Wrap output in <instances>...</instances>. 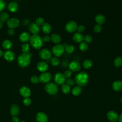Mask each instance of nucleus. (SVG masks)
<instances>
[{
	"label": "nucleus",
	"mask_w": 122,
	"mask_h": 122,
	"mask_svg": "<svg viewBox=\"0 0 122 122\" xmlns=\"http://www.w3.org/2000/svg\"><path fill=\"white\" fill-rule=\"evenodd\" d=\"M31 53H22L18 58L17 61L18 65L22 68H25L30 65Z\"/></svg>",
	"instance_id": "nucleus-1"
},
{
	"label": "nucleus",
	"mask_w": 122,
	"mask_h": 122,
	"mask_svg": "<svg viewBox=\"0 0 122 122\" xmlns=\"http://www.w3.org/2000/svg\"><path fill=\"white\" fill-rule=\"evenodd\" d=\"M75 81L77 84L79 86H84L88 82L89 76L86 73L84 72H80L76 75Z\"/></svg>",
	"instance_id": "nucleus-2"
},
{
	"label": "nucleus",
	"mask_w": 122,
	"mask_h": 122,
	"mask_svg": "<svg viewBox=\"0 0 122 122\" xmlns=\"http://www.w3.org/2000/svg\"><path fill=\"white\" fill-rule=\"evenodd\" d=\"M30 42L32 47L36 49H39L42 46L43 41L39 35L35 34L30 36Z\"/></svg>",
	"instance_id": "nucleus-3"
},
{
	"label": "nucleus",
	"mask_w": 122,
	"mask_h": 122,
	"mask_svg": "<svg viewBox=\"0 0 122 122\" xmlns=\"http://www.w3.org/2000/svg\"><path fill=\"white\" fill-rule=\"evenodd\" d=\"M45 90L51 95L56 94L58 91V86L55 83H48L45 86Z\"/></svg>",
	"instance_id": "nucleus-4"
},
{
	"label": "nucleus",
	"mask_w": 122,
	"mask_h": 122,
	"mask_svg": "<svg viewBox=\"0 0 122 122\" xmlns=\"http://www.w3.org/2000/svg\"><path fill=\"white\" fill-rule=\"evenodd\" d=\"M52 53L56 57L61 56L64 52V47L63 45L57 44L55 45L52 48Z\"/></svg>",
	"instance_id": "nucleus-5"
},
{
	"label": "nucleus",
	"mask_w": 122,
	"mask_h": 122,
	"mask_svg": "<svg viewBox=\"0 0 122 122\" xmlns=\"http://www.w3.org/2000/svg\"><path fill=\"white\" fill-rule=\"evenodd\" d=\"M54 81L56 84L58 85H62L66 81V78L64 74L61 72H58L55 74L54 78Z\"/></svg>",
	"instance_id": "nucleus-6"
},
{
	"label": "nucleus",
	"mask_w": 122,
	"mask_h": 122,
	"mask_svg": "<svg viewBox=\"0 0 122 122\" xmlns=\"http://www.w3.org/2000/svg\"><path fill=\"white\" fill-rule=\"evenodd\" d=\"M39 56L42 59L47 60L51 58V53L48 49H43L40 51Z\"/></svg>",
	"instance_id": "nucleus-7"
},
{
	"label": "nucleus",
	"mask_w": 122,
	"mask_h": 122,
	"mask_svg": "<svg viewBox=\"0 0 122 122\" xmlns=\"http://www.w3.org/2000/svg\"><path fill=\"white\" fill-rule=\"evenodd\" d=\"M77 24L75 22L71 21L66 24L65 30L68 32H73L77 30Z\"/></svg>",
	"instance_id": "nucleus-8"
},
{
	"label": "nucleus",
	"mask_w": 122,
	"mask_h": 122,
	"mask_svg": "<svg viewBox=\"0 0 122 122\" xmlns=\"http://www.w3.org/2000/svg\"><path fill=\"white\" fill-rule=\"evenodd\" d=\"M4 58L8 62L12 61L15 58V55L14 53L10 50H7L5 51L3 54Z\"/></svg>",
	"instance_id": "nucleus-9"
},
{
	"label": "nucleus",
	"mask_w": 122,
	"mask_h": 122,
	"mask_svg": "<svg viewBox=\"0 0 122 122\" xmlns=\"http://www.w3.org/2000/svg\"><path fill=\"white\" fill-rule=\"evenodd\" d=\"M69 68L72 71L76 72L79 71L81 69V65L80 63L76 61H73L71 62L69 65Z\"/></svg>",
	"instance_id": "nucleus-10"
},
{
	"label": "nucleus",
	"mask_w": 122,
	"mask_h": 122,
	"mask_svg": "<svg viewBox=\"0 0 122 122\" xmlns=\"http://www.w3.org/2000/svg\"><path fill=\"white\" fill-rule=\"evenodd\" d=\"M39 81L42 83H47L49 82L51 78V75L49 72H43L41 74Z\"/></svg>",
	"instance_id": "nucleus-11"
},
{
	"label": "nucleus",
	"mask_w": 122,
	"mask_h": 122,
	"mask_svg": "<svg viewBox=\"0 0 122 122\" xmlns=\"http://www.w3.org/2000/svg\"><path fill=\"white\" fill-rule=\"evenodd\" d=\"M20 21L16 18H12L8 20L7 25L10 28L14 29L17 28L19 25Z\"/></svg>",
	"instance_id": "nucleus-12"
},
{
	"label": "nucleus",
	"mask_w": 122,
	"mask_h": 122,
	"mask_svg": "<svg viewBox=\"0 0 122 122\" xmlns=\"http://www.w3.org/2000/svg\"><path fill=\"white\" fill-rule=\"evenodd\" d=\"M107 117L108 120L111 122H116L118 120V115L117 113L113 111L108 112L107 113Z\"/></svg>",
	"instance_id": "nucleus-13"
},
{
	"label": "nucleus",
	"mask_w": 122,
	"mask_h": 122,
	"mask_svg": "<svg viewBox=\"0 0 122 122\" xmlns=\"http://www.w3.org/2000/svg\"><path fill=\"white\" fill-rule=\"evenodd\" d=\"M29 30L33 35L37 34L40 31V28L36 23H32L29 26Z\"/></svg>",
	"instance_id": "nucleus-14"
},
{
	"label": "nucleus",
	"mask_w": 122,
	"mask_h": 122,
	"mask_svg": "<svg viewBox=\"0 0 122 122\" xmlns=\"http://www.w3.org/2000/svg\"><path fill=\"white\" fill-rule=\"evenodd\" d=\"M20 93L23 97L27 98L30 95L31 92L29 88L26 86H23L20 89Z\"/></svg>",
	"instance_id": "nucleus-15"
},
{
	"label": "nucleus",
	"mask_w": 122,
	"mask_h": 122,
	"mask_svg": "<svg viewBox=\"0 0 122 122\" xmlns=\"http://www.w3.org/2000/svg\"><path fill=\"white\" fill-rule=\"evenodd\" d=\"M37 122H47L48 117L46 114L43 112H39L36 115Z\"/></svg>",
	"instance_id": "nucleus-16"
},
{
	"label": "nucleus",
	"mask_w": 122,
	"mask_h": 122,
	"mask_svg": "<svg viewBox=\"0 0 122 122\" xmlns=\"http://www.w3.org/2000/svg\"><path fill=\"white\" fill-rule=\"evenodd\" d=\"M37 68L40 71L45 72L48 70V65L45 62L41 61L37 64Z\"/></svg>",
	"instance_id": "nucleus-17"
},
{
	"label": "nucleus",
	"mask_w": 122,
	"mask_h": 122,
	"mask_svg": "<svg viewBox=\"0 0 122 122\" xmlns=\"http://www.w3.org/2000/svg\"><path fill=\"white\" fill-rule=\"evenodd\" d=\"M112 88L115 91H120L122 90V81H118L113 82L112 84Z\"/></svg>",
	"instance_id": "nucleus-18"
},
{
	"label": "nucleus",
	"mask_w": 122,
	"mask_h": 122,
	"mask_svg": "<svg viewBox=\"0 0 122 122\" xmlns=\"http://www.w3.org/2000/svg\"><path fill=\"white\" fill-rule=\"evenodd\" d=\"M30 36L29 33L26 32H24L20 35L19 39L21 41L25 42L29 41L30 39Z\"/></svg>",
	"instance_id": "nucleus-19"
},
{
	"label": "nucleus",
	"mask_w": 122,
	"mask_h": 122,
	"mask_svg": "<svg viewBox=\"0 0 122 122\" xmlns=\"http://www.w3.org/2000/svg\"><path fill=\"white\" fill-rule=\"evenodd\" d=\"M83 36L80 32H76L73 36V40L76 42H81L83 41Z\"/></svg>",
	"instance_id": "nucleus-20"
},
{
	"label": "nucleus",
	"mask_w": 122,
	"mask_h": 122,
	"mask_svg": "<svg viewBox=\"0 0 122 122\" xmlns=\"http://www.w3.org/2000/svg\"><path fill=\"white\" fill-rule=\"evenodd\" d=\"M95 20L96 23L98 24L101 25L105 22V18L104 15L100 14H98L97 16H96V17L95 18Z\"/></svg>",
	"instance_id": "nucleus-21"
},
{
	"label": "nucleus",
	"mask_w": 122,
	"mask_h": 122,
	"mask_svg": "<svg viewBox=\"0 0 122 122\" xmlns=\"http://www.w3.org/2000/svg\"><path fill=\"white\" fill-rule=\"evenodd\" d=\"M19 111H20V109L18 105L14 104L11 106L10 110V112L11 115L14 116L17 115L19 113Z\"/></svg>",
	"instance_id": "nucleus-22"
},
{
	"label": "nucleus",
	"mask_w": 122,
	"mask_h": 122,
	"mask_svg": "<svg viewBox=\"0 0 122 122\" xmlns=\"http://www.w3.org/2000/svg\"><path fill=\"white\" fill-rule=\"evenodd\" d=\"M50 38L51 41L54 43H59L61 41V37L59 35L57 34H52L51 35Z\"/></svg>",
	"instance_id": "nucleus-23"
},
{
	"label": "nucleus",
	"mask_w": 122,
	"mask_h": 122,
	"mask_svg": "<svg viewBox=\"0 0 122 122\" xmlns=\"http://www.w3.org/2000/svg\"><path fill=\"white\" fill-rule=\"evenodd\" d=\"M8 9L10 12H12L17 11L18 10V4L14 2H10L8 5Z\"/></svg>",
	"instance_id": "nucleus-24"
},
{
	"label": "nucleus",
	"mask_w": 122,
	"mask_h": 122,
	"mask_svg": "<svg viewBox=\"0 0 122 122\" xmlns=\"http://www.w3.org/2000/svg\"><path fill=\"white\" fill-rule=\"evenodd\" d=\"M42 30L44 33L49 34L51 32V26L48 23H44L42 25Z\"/></svg>",
	"instance_id": "nucleus-25"
},
{
	"label": "nucleus",
	"mask_w": 122,
	"mask_h": 122,
	"mask_svg": "<svg viewBox=\"0 0 122 122\" xmlns=\"http://www.w3.org/2000/svg\"><path fill=\"white\" fill-rule=\"evenodd\" d=\"M2 46L3 48L5 50H9L10 49L12 46V42L9 40H5L2 43Z\"/></svg>",
	"instance_id": "nucleus-26"
},
{
	"label": "nucleus",
	"mask_w": 122,
	"mask_h": 122,
	"mask_svg": "<svg viewBox=\"0 0 122 122\" xmlns=\"http://www.w3.org/2000/svg\"><path fill=\"white\" fill-rule=\"evenodd\" d=\"M9 15L6 12H2L0 14V21L5 22L9 20Z\"/></svg>",
	"instance_id": "nucleus-27"
},
{
	"label": "nucleus",
	"mask_w": 122,
	"mask_h": 122,
	"mask_svg": "<svg viewBox=\"0 0 122 122\" xmlns=\"http://www.w3.org/2000/svg\"><path fill=\"white\" fill-rule=\"evenodd\" d=\"M62 92L65 94H68L70 92L71 87L70 86L67 84H63L61 86Z\"/></svg>",
	"instance_id": "nucleus-28"
},
{
	"label": "nucleus",
	"mask_w": 122,
	"mask_h": 122,
	"mask_svg": "<svg viewBox=\"0 0 122 122\" xmlns=\"http://www.w3.org/2000/svg\"><path fill=\"white\" fill-rule=\"evenodd\" d=\"M92 61L90 60H86L83 62V66L86 69H89L92 66Z\"/></svg>",
	"instance_id": "nucleus-29"
},
{
	"label": "nucleus",
	"mask_w": 122,
	"mask_h": 122,
	"mask_svg": "<svg viewBox=\"0 0 122 122\" xmlns=\"http://www.w3.org/2000/svg\"><path fill=\"white\" fill-rule=\"evenodd\" d=\"M88 48V45L85 41H82L80 42L79 44V49L82 51H86Z\"/></svg>",
	"instance_id": "nucleus-30"
},
{
	"label": "nucleus",
	"mask_w": 122,
	"mask_h": 122,
	"mask_svg": "<svg viewBox=\"0 0 122 122\" xmlns=\"http://www.w3.org/2000/svg\"><path fill=\"white\" fill-rule=\"evenodd\" d=\"M21 50L24 53H29L30 50V47L28 44L24 43L21 46Z\"/></svg>",
	"instance_id": "nucleus-31"
},
{
	"label": "nucleus",
	"mask_w": 122,
	"mask_h": 122,
	"mask_svg": "<svg viewBox=\"0 0 122 122\" xmlns=\"http://www.w3.org/2000/svg\"><path fill=\"white\" fill-rule=\"evenodd\" d=\"M114 64L116 67L122 66V58L121 57H117L114 61Z\"/></svg>",
	"instance_id": "nucleus-32"
},
{
	"label": "nucleus",
	"mask_w": 122,
	"mask_h": 122,
	"mask_svg": "<svg viewBox=\"0 0 122 122\" xmlns=\"http://www.w3.org/2000/svg\"><path fill=\"white\" fill-rule=\"evenodd\" d=\"M81 88L80 86L75 87L72 90V93L74 95L78 96L81 94Z\"/></svg>",
	"instance_id": "nucleus-33"
},
{
	"label": "nucleus",
	"mask_w": 122,
	"mask_h": 122,
	"mask_svg": "<svg viewBox=\"0 0 122 122\" xmlns=\"http://www.w3.org/2000/svg\"><path fill=\"white\" fill-rule=\"evenodd\" d=\"M65 51L68 53H72L74 50L75 48L74 47L71 45H67L65 48H64Z\"/></svg>",
	"instance_id": "nucleus-34"
},
{
	"label": "nucleus",
	"mask_w": 122,
	"mask_h": 122,
	"mask_svg": "<svg viewBox=\"0 0 122 122\" xmlns=\"http://www.w3.org/2000/svg\"><path fill=\"white\" fill-rule=\"evenodd\" d=\"M51 65L53 66H56L58 65L60 63V61L59 60L56 58V57H54L52 58L51 59Z\"/></svg>",
	"instance_id": "nucleus-35"
},
{
	"label": "nucleus",
	"mask_w": 122,
	"mask_h": 122,
	"mask_svg": "<svg viewBox=\"0 0 122 122\" xmlns=\"http://www.w3.org/2000/svg\"><path fill=\"white\" fill-rule=\"evenodd\" d=\"M83 40L86 43H90L92 41V38L90 35H86L83 37Z\"/></svg>",
	"instance_id": "nucleus-36"
},
{
	"label": "nucleus",
	"mask_w": 122,
	"mask_h": 122,
	"mask_svg": "<svg viewBox=\"0 0 122 122\" xmlns=\"http://www.w3.org/2000/svg\"><path fill=\"white\" fill-rule=\"evenodd\" d=\"M36 23L39 26L42 25L44 23V20L42 18L39 17L36 19Z\"/></svg>",
	"instance_id": "nucleus-37"
},
{
	"label": "nucleus",
	"mask_w": 122,
	"mask_h": 122,
	"mask_svg": "<svg viewBox=\"0 0 122 122\" xmlns=\"http://www.w3.org/2000/svg\"><path fill=\"white\" fill-rule=\"evenodd\" d=\"M6 3L4 0H0V12H2L5 8Z\"/></svg>",
	"instance_id": "nucleus-38"
},
{
	"label": "nucleus",
	"mask_w": 122,
	"mask_h": 122,
	"mask_svg": "<svg viewBox=\"0 0 122 122\" xmlns=\"http://www.w3.org/2000/svg\"><path fill=\"white\" fill-rule=\"evenodd\" d=\"M30 81L33 83H37L40 81L39 78L35 75L32 76L30 79Z\"/></svg>",
	"instance_id": "nucleus-39"
},
{
	"label": "nucleus",
	"mask_w": 122,
	"mask_h": 122,
	"mask_svg": "<svg viewBox=\"0 0 122 122\" xmlns=\"http://www.w3.org/2000/svg\"><path fill=\"white\" fill-rule=\"evenodd\" d=\"M102 27L101 26V25H99V24H97L95 26H94V31L95 32H100L102 30Z\"/></svg>",
	"instance_id": "nucleus-40"
},
{
	"label": "nucleus",
	"mask_w": 122,
	"mask_h": 122,
	"mask_svg": "<svg viewBox=\"0 0 122 122\" xmlns=\"http://www.w3.org/2000/svg\"><path fill=\"white\" fill-rule=\"evenodd\" d=\"M23 103H24V104L25 105H26V106H29V105H30V103H31V100H30V99L29 98H28V97L25 98L24 99V100H23Z\"/></svg>",
	"instance_id": "nucleus-41"
},
{
	"label": "nucleus",
	"mask_w": 122,
	"mask_h": 122,
	"mask_svg": "<svg viewBox=\"0 0 122 122\" xmlns=\"http://www.w3.org/2000/svg\"><path fill=\"white\" fill-rule=\"evenodd\" d=\"M84 30H85V27L82 25H81L78 26L77 29V30L78 31V32H80V33L84 31Z\"/></svg>",
	"instance_id": "nucleus-42"
},
{
	"label": "nucleus",
	"mask_w": 122,
	"mask_h": 122,
	"mask_svg": "<svg viewBox=\"0 0 122 122\" xmlns=\"http://www.w3.org/2000/svg\"><path fill=\"white\" fill-rule=\"evenodd\" d=\"M64 75L65 77V78H70L71 75V71L69 70H66L65 71Z\"/></svg>",
	"instance_id": "nucleus-43"
},
{
	"label": "nucleus",
	"mask_w": 122,
	"mask_h": 122,
	"mask_svg": "<svg viewBox=\"0 0 122 122\" xmlns=\"http://www.w3.org/2000/svg\"><path fill=\"white\" fill-rule=\"evenodd\" d=\"M66 84L69 85V86H72L74 84V81L72 79H68L66 81Z\"/></svg>",
	"instance_id": "nucleus-44"
},
{
	"label": "nucleus",
	"mask_w": 122,
	"mask_h": 122,
	"mask_svg": "<svg viewBox=\"0 0 122 122\" xmlns=\"http://www.w3.org/2000/svg\"><path fill=\"white\" fill-rule=\"evenodd\" d=\"M42 41H43L45 42H49L50 40H51V38L50 37L48 36V35H46V36H44L42 38Z\"/></svg>",
	"instance_id": "nucleus-45"
},
{
	"label": "nucleus",
	"mask_w": 122,
	"mask_h": 122,
	"mask_svg": "<svg viewBox=\"0 0 122 122\" xmlns=\"http://www.w3.org/2000/svg\"><path fill=\"white\" fill-rule=\"evenodd\" d=\"M8 33L9 35L12 36L14 34V30H13V29L10 28L8 30Z\"/></svg>",
	"instance_id": "nucleus-46"
},
{
	"label": "nucleus",
	"mask_w": 122,
	"mask_h": 122,
	"mask_svg": "<svg viewBox=\"0 0 122 122\" xmlns=\"http://www.w3.org/2000/svg\"><path fill=\"white\" fill-rule=\"evenodd\" d=\"M19 118L16 116H15L12 118V122H19Z\"/></svg>",
	"instance_id": "nucleus-47"
},
{
	"label": "nucleus",
	"mask_w": 122,
	"mask_h": 122,
	"mask_svg": "<svg viewBox=\"0 0 122 122\" xmlns=\"http://www.w3.org/2000/svg\"><path fill=\"white\" fill-rule=\"evenodd\" d=\"M119 122H122V113L120 114L119 117H118Z\"/></svg>",
	"instance_id": "nucleus-48"
},
{
	"label": "nucleus",
	"mask_w": 122,
	"mask_h": 122,
	"mask_svg": "<svg viewBox=\"0 0 122 122\" xmlns=\"http://www.w3.org/2000/svg\"><path fill=\"white\" fill-rule=\"evenodd\" d=\"M3 54H4V53H3V51L0 50V57L2 56L3 55Z\"/></svg>",
	"instance_id": "nucleus-49"
},
{
	"label": "nucleus",
	"mask_w": 122,
	"mask_h": 122,
	"mask_svg": "<svg viewBox=\"0 0 122 122\" xmlns=\"http://www.w3.org/2000/svg\"><path fill=\"white\" fill-rule=\"evenodd\" d=\"M3 27V24L2 22L0 21V29H1Z\"/></svg>",
	"instance_id": "nucleus-50"
},
{
	"label": "nucleus",
	"mask_w": 122,
	"mask_h": 122,
	"mask_svg": "<svg viewBox=\"0 0 122 122\" xmlns=\"http://www.w3.org/2000/svg\"><path fill=\"white\" fill-rule=\"evenodd\" d=\"M120 101H121V102L122 103V97L121 98V99H120Z\"/></svg>",
	"instance_id": "nucleus-51"
},
{
	"label": "nucleus",
	"mask_w": 122,
	"mask_h": 122,
	"mask_svg": "<svg viewBox=\"0 0 122 122\" xmlns=\"http://www.w3.org/2000/svg\"><path fill=\"white\" fill-rule=\"evenodd\" d=\"M24 122V121H22V122Z\"/></svg>",
	"instance_id": "nucleus-52"
}]
</instances>
